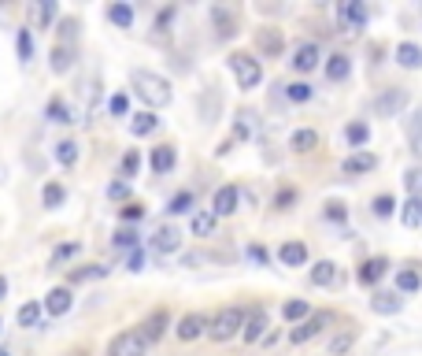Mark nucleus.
Returning <instances> with one entry per match:
<instances>
[{
    "label": "nucleus",
    "mask_w": 422,
    "mask_h": 356,
    "mask_svg": "<svg viewBox=\"0 0 422 356\" xmlns=\"http://www.w3.org/2000/svg\"><path fill=\"white\" fill-rule=\"evenodd\" d=\"M134 93L144 100V104H152V108H167L170 104V82L160 74H152V71H134Z\"/></svg>",
    "instance_id": "f257e3e1"
},
{
    "label": "nucleus",
    "mask_w": 422,
    "mask_h": 356,
    "mask_svg": "<svg viewBox=\"0 0 422 356\" xmlns=\"http://www.w3.org/2000/svg\"><path fill=\"white\" fill-rule=\"evenodd\" d=\"M241 323H245V312L241 308H222L215 319L207 323V334L215 341H230L233 334H241Z\"/></svg>",
    "instance_id": "f03ea898"
},
{
    "label": "nucleus",
    "mask_w": 422,
    "mask_h": 356,
    "mask_svg": "<svg viewBox=\"0 0 422 356\" xmlns=\"http://www.w3.org/2000/svg\"><path fill=\"white\" fill-rule=\"evenodd\" d=\"M230 67L237 74V86L241 89H256L263 82V67H259V60H252L248 52H233L230 56Z\"/></svg>",
    "instance_id": "7ed1b4c3"
},
{
    "label": "nucleus",
    "mask_w": 422,
    "mask_h": 356,
    "mask_svg": "<svg viewBox=\"0 0 422 356\" xmlns=\"http://www.w3.org/2000/svg\"><path fill=\"white\" fill-rule=\"evenodd\" d=\"M329 323H334V312H315V315H308V319L300 323V327H293V331H289V341H297V345H304L308 338L322 334Z\"/></svg>",
    "instance_id": "20e7f679"
},
{
    "label": "nucleus",
    "mask_w": 422,
    "mask_h": 356,
    "mask_svg": "<svg viewBox=\"0 0 422 356\" xmlns=\"http://www.w3.org/2000/svg\"><path fill=\"white\" fill-rule=\"evenodd\" d=\"M144 338L137 331H123L118 338H111V345H108V356H144Z\"/></svg>",
    "instance_id": "39448f33"
},
{
    "label": "nucleus",
    "mask_w": 422,
    "mask_h": 356,
    "mask_svg": "<svg viewBox=\"0 0 422 356\" xmlns=\"http://www.w3.org/2000/svg\"><path fill=\"white\" fill-rule=\"evenodd\" d=\"M263 327H267V312L256 308L252 315H245V323H241V338L248 341V345H256V341H263Z\"/></svg>",
    "instance_id": "423d86ee"
},
{
    "label": "nucleus",
    "mask_w": 422,
    "mask_h": 356,
    "mask_svg": "<svg viewBox=\"0 0 422 356\" xmlns=\"http://www.w3.org/2000/svg\"><path fill=\"white\" fill-rule=\"evenodd\" d=\"M404 104H407V93H404V89H389V93H381V97L374 100V112H378L381 119H389V115H397Z\"/></svg>",
    "instance_id": "0eeeda50"
},
{
    "label": "nucleus",
    "mask_w": 422,
    "mask_h": 356,
    "mask_svg": "<svg viewBox=\"0 0 422 356\" xmlns=\"http://www.w3.org/2000/svg\"><path fill=\"white\" fill-rule=\"evenodd\" d=\"M71 305H74L71 289H67V286H60V289H52V294L45 297V305H41V308H45L48 315H67V312H71Z\"/></svg>",
    "instance_id": "6e6552de"
},
{
    "label": "nucleus",
    "mask_w": 422,
    "mask_h": 356,
    "mask_svg": "<svg viewBox=\"0 0 422 356\" xmlns=\"http://www.w3.org/2000/svg\"><path fill=\"white\" fill-rule=\"evenodd\" d=\"M319 60H322L319 45H315V41H304V45L297 48V56H293V67H297V71H315V67H319Z\"/></svg>",
    "instance_id": "1a4fd4ad"
},
{
    "label": "nucleus",
    "mask_w": 422,
    "mask_h": 356,
    "mask_svg": "<svg viewBox=\"0 0 422 356\" xmlns=\"http://www.w3.org/2000/svg\"><path fill=\"white\" fill-rule=\"evenodd\" d=\"M237 212V186H222L211 201V216H233Z\"/></svg>",
    "instance_id": "9d476101"
},
{
    "label": "nucleus",
    "mask_w": 422,
    "mask_h": 356,
    "mask_svg": "<svg viewBox=\"0 0 422 356\" xmlns=\"http://www.w3.org/2000/svg\"><path fill=\"white\" fill-rule=\"evenodd\" d=\"M163 331H167V312H152L149 319L141 323V338H144V345H149V341H160L163 338Z\"/></svg>",
    "instance_id": "9b49d317"
},
{
    "label": "nucleus",
    "mask_w": 422,
    "mask_h": 356,
    "mask_svg": "<svg viewBox=\"0 0 422 356\" xmlns=\"http://www.w3.org/2000/svg\"><path fill=\"white\" fill-rule=\"evenodd\" d=\"M178 245H182V237H178V230H175V227H160V230L152 234V249H156V253H160V256L175 253Z\"/></svg>",
    "instance_id": "f8f14e48"
},
{
    "label": "nucleus",
    "mask_w": 422,
    "mask_h": 356,
    "mask_svg": "<svg viewBox=\"0 0 422 356\" xmlns=\"http://www.w3.org/2000/svg\"><path fill=\"white\" fill-rule=\"evenodd\" d=\"M130 130H134V138H149L160 130V119H156V112H134V119H130Z\"/></svg>",
    "instance_id": "ddd939ff"
},
{
    "label": "nucleus",
    "mask_w": 422,
    "mask_h": 356,
    "mask_svg": "<svg viewBox=\"0 0 422 356\" xmlns=\"http://www.w3.org/2000/svg\"><path fill=\"white\" fill-rule=\"evenodd\" d=\"M204 331H207V319H204V315H196V312H189L186 319L178 323V338H182V341H193V338H200Z\"/></svg>",
    "instance_id": "4468645a"
},
{
    "label": "nucleus",
    "mask_w": 422,
    "mask_h": 356,
    "mask_svg": "<svg viewBox=\"0 0 422 356\" xmlns=\"http://www.w3.org/2000/svg\"><path fill=\"white\" fill-rule=\"evenodd\" d=\"M211 19H215V26H219V37H233L237 34L233 8H211Z\"/></svg>",
    "instance_id": "2eb2a0df"
},
{
    "label": "nucleus",
    "mask_w": 422,
    "mask_h": 356,
    "mask_svg": "<svg viewBox=\"0 0 422 356\" xmlns=\"http://www.w3.org/2000/svg\"><path fill=\"white\" fill-rule=\"evenodd\" d=\"M278 260L285 263V268H300V263H308V249L300 245V242H285L282 253H278Z\"/></svg>",
    "instance_id": "dca6fc26"
},
{
    "label": "nucleus",
    "mask_w": 422,
    "mask_h": 356,
    "mask_svg": "<svg viewBox=\"0 0 422 356\" xmlns=\"http://www.w3.org/2000/svg\"><path fill=\"white\" fill-rule=\"evenodd\" d=\"M400 223H404V227H422V201H418V197H407V201L400 204Z\"/></svg>",
    "instance_id": "f3484780"
},
{
    "label": "nucleus",
    "mask_w": 422,
    "mask_h": 356,
    "mask_svg": "<svg viewBox=\"0 0 422 356\" xmlns=\"http://www.w3.org/2000/svg\"><path fill=\"white\" fill-rule=\"evenodd\" d=\"M311 282H315V286H334V282H337V263H334V260H319V263L311 268Z\"/></svg>",
    "instance_id": "a211bd4d"
},
{
    "label": "nucleus",
    "mask_w": 422,
    "mask_h": 356,
    "mask_svg": "<svg viewBox=\"0 0 422 356\" xmlns=\"http://www.w3.org/2000/svg\"><path fill=\"white\" fill-rule=\"evenodd\" d=\"M400 305H404L400 294H374V297H371V308H374L378 315H397Z\"/></svg>",
    "instance_id": "6ab92c4d"
},
{
    "label": "nucleus",
    "mask_w": 422,
    "mask_h": 356,
    "mask_svg": "<svg viewBox=\"0 0 422 356\" xmlns=\"http://www.w3.org/2000/svg\"><path fill=\"white\" fill-rule=\"evenodd\" d=\"M407 141H411V152L422 160V108H415L407 119Z\"/></svg>",
    "instance_id": "aec40b11"
},
{
    "label": "nucleus",
    "mask_w": 422,
    "mask_h": 356,
    "mask_svg": "<svg viewBox=\"0 0 422 356\" xmlns=\"http://www.w3.org/2000/svg\"><path fill=\"white\" fill-rule=\"evenodd\" d=\"M397 63H400V67H407V71L422 67V48L411 45V41H404V45L397 48Z\"/></svg>",
    "instance_id": "412c9836"
},
{
    "label": "nucleus",
    "mask_w": 422,
    "mask_h": 356,
    "mask_svg": "<svg viewBox=\"0 0 422 356\" xmlns=\"http://www.w3.org/2000/svg\"><path fill=\"white\" fill-rule=\"evenodd\" d=\"M348 71H352L348 56H341V52H337V56H329V63H326V78H329V82H345Z\"/></svg>",
    "instance_id": "4be33fe9"
},
{
    "label": "nucleus",
    "mask_w": 422,
    "mask_h": 356,
    "mask_svg": "<svg viewBox=\"0 0 422 356\" xmlns=\"http://www.w3.org/2000/svg\"><path fill=\"white\" fill-rule=\"evenodd\" d=\"M71 63H74V48L71 45H56V48H52V71H56V74H67Z\"/></svg>",
    "instance_id": "5701e85b"
},
{
    "label": "nucleus",
    "mask_w": 422,
    "mask_h": 356,
    "mask_svg": "<svg viewBox=\"0 0 422 356\" xmlns=\"http://www.w3.org/2000/svg\"><path fill=\"white\" fill-rule=\"evenodd\" d=\"M386 268H389V263L381 260V256H374V260H367L363 268H360V282H363V286H371V282H378L381 275H386Z\"/></svg>",
    "instance_id": "b1692460"
},
{
    "label": "nucleus",
    "mask_w": 422,
    "mask_h": 356,
    "mask_svg": "<svg viewBox=\"0 0 422 356\" xmlns=\"http://www.w3.org/2000/svg\"><path fill=\"white\" fill-rule=\"evenodd\" d=\"M374 167H378V160H374L371 152H355V156H348V160H345L348 175H363V171H374Z\"/></svg>",
    "instance_id": "393cba45"
},
{
    "label": "nucleus",
    "mask_w": 422,
    "mask_h": 356,
    "mask_svg": "<svg viewBox=\"0 0 422 356\" xmlns=\"http://www.w3.org/2000/svg\"><path fill=\"white\" fill-rule=\"evenodd\" d=\"M337 19H341V22H348V26H363V22H367V8H363V4H355V0H352V4H341Z\"/></svg>",
    "instance_id": "a878e982"
},
{
    "label": "nucleus",
    "mask_w": 422,
    "mask_h": 356,
    "mask_svg": "<svg viewBox=\"0 0 422 356\" xmlns=\"http://www.w3.org/2000/svg\"><path fill=\"white\" fill-rule=\"evenodd\" d=\"M282 45H285V37L278 30H259V48L267 52V56H278Z\"/></svg>",
    "instance_id": "bb28decb"
},
{
    "label": "nucleus",
    "mask_w": 422,
    "mask_h": 356,
    "mask_svg": "<svg viewBox=\"0 0 422 356\" xmlns=\"http://www.w3.org/2000/svg\"><path fill=\"white\" fill-rule=\"evenodd\" d=\"M418 286H422V275L411 271V268H400V275H397V289H400V294H415Z\"/></svg>",
    "instance_id": "cd10ccee"
},
{
    "label": "nucleus",
    "mask_w": 422,
    "mask_h": 356,
    "mask_svg": "<svg viewBox=\"0 0 422 356\" xmlns=\"http://www.w3.org/2000/svg\"><path fill=\"white\" fill-rule=\"evenodd\" d=\"M170 167H175V149H167V145L163 149H152V171L156 175H163V171H170Z\"/></svg>",
    "instance_id": "c85d7f7f"
},
{
    "label": "nucleus",
    "mask_w": 422,
    "mask_h": 356,
    "mask_svg": "<svg viewBox=\"0 0 422 356\" xmlns=\"http://www.w3.org/2000/svg\"><path fill=\"white\" fill-rule=\"evenodd\" d=\"M63 197H67V190H63L60 182H45V190H41L45 208H60V204H63Z\"/></svg>",
    "instance_id": "c756f323"
},
{
    "label": "nucleus",
    "mask_w": 422,
    "mask_h": 356,
    "mask_svg": "<svg viewBox=\"0 0 422 356\" xmlns=\"http://www.w3.org/2000/svg\"><path fill=\"white\" fill-rule=\"evenodd\" d=\"M15 319H19V327H37V323H41V305H37V301H30V305H22Z\"/></svg>",
    "instance_id": "7c9ffc66"
},
{
    "label": "nucleus",
    "mask_w": 422,
    "mask_h": 356,
    "mask_svg": "<svg viewBox=\"0 0 422 356\" xmlns=\"http://www.w3.org/2000/svg\"><path fill=\"white\" fill-rule=\"evenodd\" d=\"M315 145H319V134H315V130H297V134H293V149L297 152H311Z\"/></svg>",
    "instance_id": "2f4dec72"
},
{
    "label": "nucleus",
    "mask_w": 422,
    "mask_h": 356,
    "mask_svg": "<svg viewBox=\"0 0 422 356\" xmlns=\"http://www.w3.org/2000/svg\"><path fill=\"white\" fill-rule=\"evenodd\" d=\"M56 160H60L63 167H74V164H78V145H74V141H60V145H56Z\"/></svg>",
    "instance_id": "473e14b6"
},
{
    "label": "nucleus",
    "mask_w": 422,
    "mask_h": 356,
    "mask_svg": "<svg viewBox=\"0 0 422 356\" xmlns=\"http://www.w3.org/2000/svg\"><path fill=\"white\" fill-rule=\"evenodd\" d=\"M108 19H111L115 26H134V8H130V4H111Z\"/></svg>",
    "instance_id": "72a5a7b5"
},
{
    "label": "nucleus",
    "mask_w": 422,
    "mask_h": 356,
    "mask_svg": "<svg viewBox=\"0 0 422 356\" xmlns=\"http://www.w3.org/2000/svg\"><path fill=\"white\" fill-rule=\"evenodd\" d=\"M211 230H215V216H211V212H196L193 216V234L196 237H207Z\"/></svg>",
    "instance_id": "f704fd0d"
},
{
    "label": "nucleus",
    "mask_w": 422,
    "mask_h": 356,
    "mask_svg": "<svg viewBox=\"0 0 422 356\" xmlns=\"http://www.w3.org/2000/svg\"><path fill=\"white\" fill-rule=\"evenodd\" d=\"M118 171H123V178H134L137 171H141V152L130 149V152L123 156V164H118Z\"/></svg>",
    "instance_id": "c9c22d12"
},
{
    "label": "nucleus",
    "mask_w": 422,
    "mask_h": 356,
    "mask_svg": "<svg viewBox=\"0 0 422 356\" xmlns=\"http://www.w3.org/2000/svg\"><path fill=\"white\" fill-rule=\"evenodd\" d=\"M48 119H52V123H74L71 112H67V104H63L60 97H52V100H48Z\"/></svg>",
    "instance_id": "e433bc0d"
},
{
    "label": "nucleus",
    "mask_w": 422,
    "mask_h": 356,
    "mask_svg": "<svg viewBox=\"0 0 422 356\" xmlns=\"http://www.w3.org/2000/svg\"><path fill=\"white\" fill-rule=\"evenodd\" d=\"M285 97L293 104H308L311 100V86L308 82H293V86H285Z\"/></svg>",
    "instance_id": "4c0bfd02"
},
{
    "label": "nucleus",
    "mask_w": 422,
    "mask_h": 356,
    "mask_svg": "<svg viewBox=\"0 0 422 356\" xmlns=\"http://www.w3.org/2000/svg\"><path fill=\"white\" fill-rule=\"evenodd\" d=\"M308 312H311V305H308V301H289V305L282 308V315H285V319H308Z\"/></svg>",
    "instance_id": "58836bf2"
},
{
    "label": "nucleus",
    "mask_w": 422,
    "mask_h": 356,
    "mask_svg": "<svg viewBox=\"0 0 422 356\" xmlns=\"http://www.w3.org/2000/svg\"><path fill=\"white\" fill-rule=\"evenodd\" d=\"M104 275H108V268H100V263H93V268L71 271V282H89V279H104Z\"/></svg>",
    "instance_id": "ea45409f"
},
{
    "label": "nucleus",
    "mask_w": 422,
    "mask_h": 356,
    "mask_svg": "<svg viewBox=\"0 0 422 356\" xmlns=\"http://www.w3.org/2000/svg\"><path fill=\"white\" fill-rule=\"evenodd\" d=\"M352 341H355L352 331H348V334H337L334 341H329V356H345V352L352 349Z\"/></svg>",
    "instance_id": "a19ab883"
},
{
    "label": "nucleus",
    "mask_w": 422,
    "mask_h": 356,
    "mask_svg": "<svg viewBox=\"0 0 422 356\" xmlns=\"http://www.w3.org/2000/svg\"><path fill=\"white\" fill-rule=\"evenodd\" d=\"M19 60L22 63L34 60V37H30V30H19Z\"/></svg>",
    "instance_id": "79ce46f5"
},
{
    "label": "nucleus",
    "mask_w": 422,
    "mask_h": 356,
    "mask_svg": "<svg viewBox=\"0 0 422 356\" xmlns=\"http://www.w3.org/2000/svg\"><path fill=\"white\" fill-rule=\"evenodd\" d=\"M407 193H411V197H418V201H422V167H411V171H407Z\"/></svg>",
    "instance_id": "37998d69"
},
{
    "label": "nucleus",
    "mask_w": 422,
    "mask_h": 356,
    "mask_svg": "<svg viewBox=\"0 0 422 356\" xmlns=\"http://www.w3.org/2000/svg\"><path fill=\"white\" fill-rule=\"evenodd\" d=\"M34 19L41 22V26H48L52 19H56V4H52V0H45V4H37V8H34Z\"/></svg>",
    "instance_id": "c03bdc74"
},
{
    "label": "nucleus",
    "mask_w": 422,
    "mask_h": 356,
    "mask_svg": "<svg viewBox=\"0 0 422 356\" xmlns=\"http://www.w3.org/2000/svg\"><path fill=\"white\" fill-rule=\"evenodd\" d=\"M74 34H78V22H74V19H63V22H60V45H71Z\"/></svg>",
    "instance_id": "a18cd8bd"
},
{
    "label": "nucleus",
    "mask_w": 422,
    "mask_h": 356,
    "mask_svg": "<svg viewBox=\"0 0 422 356\" xmlns=\"http://www.w3.org/2000/svg\"><path fill=\"white\" fill-rule=\"evenodd\" d=\"M115 245H118V249H130V245L137 249V230H130V227L118 230V234H115Z\"/></svg>",
    "instance_id": "49530a36"
},
{
    "label": "nucleus",
    "mask_w": 422,
    "mask_h": 356,
    "mask_svg": "<svg viewBox=\"0 0 422 356\" xmlns=\"http://www.w3.org/2000/svg\"><path fill=\"white\" fill-rule=\"evenodd\" d=\"M367 134H371V130H367V123H352V126H348V141H352V145H363Z\"/></svg>",
    "instance_id": "de8ad7c7"
},
{
    "label": "nucleus",
    "mask_w": 422,
    "mask_h": 356,
    "mask_svg": "<svg viewBox=\"0 0 422 356\" xmlns=\"http://www.w3.org/2000/svg\"><path fill=\"white\" fill-rule=\"evenodd\" d=\"M118 216H123L126 223H137L141 216H144V204H137V201H130L126 208H123V212H118Z\"/></svg>",
    "instance_id": "09e8293b"
},
{
    "label": "nucleus",
    "mask_w": 422,
    "mask_h": 356,
    "mask_svg": "<svg viewBox=\"0 0 422 356\" xmlns=\"http://www.w3.org/2000/svg\"><path fill=\"white\" fill-rule=\"evenodd\" d=\"M189 208H193V193H178L170 201V212H189Z\"/></svg>",
    "instance_id": "8fccbe9b"
},
{
    "label": "nucleus",
    "mask_w": 422,
    "mask_h": 356,
    "mask_svg": "<svg viewBox=\"0 0 422 356\" xmlns=\"http://www.w3.org/2000/svg\"><path fill=\"white\" fill-rule=\"evenodd\" d=\"M74 253H78V245H74V242H71V245H60L56 253H52V263H63V260H71Z\"/></svg>",
    "instance_id": "3c124183"
},
{
    "label": "nucleus",
    "mask_w": 422,
    "mask_h": 356,
    "mask_svg": "<svg viewBox=\"0 0 422 356\" xmlns=\"http://www.w3.org/2000/svg\"><path fill=\"white\" fill-rule=\"evenodd\" d=\"M374 216H381V219L393 216V197H378V201H374Z\"/></svg>",
    "instance_id": "603ef678"
},
{
    "label": "nucleus",
    "mask_w": 422,
    "mask_h": 356,
    "mask_svg": "<svg viewBox=\"0 0 422 356\" xmlns=\"http://www.w3.org/2000/svg\"><path fill=\"white\" fill-rule=\"evenodd\" d=\"M108 108H111V115H126V108H130V104H126V97H123V93H115Z\"/></svg>",
    "instance_id": "864d4df0"
},
{
    "label": "nucleus",
    "mask_w": 422,
    "mask_h": 356,
    "mask_svg": "<svg viewBox=\"0 0 422 356\" xmlns=\"http://www.w3.org/2000/svg\"><path fill=\"white\" fill-rule=\"evenodd\" d=\"M141 263H144L141 249H134V253H130V260H126V268H130V271H141Z\"/></svg>",
    "instance_id": "5fc2aeb1"
},
{
    "label": "nucleus",
    "mask_w": 422,
    "mask_h": 356,
    "mask_svg": "<svg viewBox=\"0 0 422 356\" xmlns=\"http://www.w3.org/2000/svg\"><path fill=\"white\" fill-rule=\"evenodd\" d=\"M326 216H329V219H341V223H345V208H341V204H326Z\"/></svg>",
    "instance_id": "6e6d98bb"
},
{
    "label": "nucleus",
    "mask_w": 422,
    "mask_h": 356,
    "mask_svg": "<svg viewBox=\"0 0 422 356\" xmlns=\"http://www.w3.org/2000/svg\"><path fill=\"white\" fill-rule=\"evenodd\" d=\"M207 256L204 253H186V260H182V263H186V268H196V263H204Z\"/></svg>",
    "instance_id": "4d7b16f0"
},
{
    "label": "nucleus",
    "mask_w": 422,
    "mask_h": 356,
    "mask_svg": "<svg viewBox=\"0 0 422 356\" xmlns=\"http://www.w3.org/2000/svg\"><path fill=\"white\" fill-rule=\"evenodd\" d=\"M248 256H252L256 263H263V260H267V253H263V249H259V245H252V249H248Z\"/></svg>",
    "instance_id": "13d9d810"
},
{
    "label": "nucleus",
    "mask_w": 422,
    "mask_h": 356,
    "mask_svg": "<svg viewBox=\"0 0 422 356\" xmlns=\"http://www.w3.org/2000/svg\"><path fill=\"white\" fill-rule=\"evenodd\" d=\"M108 197H126V182H115V186L108 190Z\"/></svg>",
    "instance_id": "bf43d9fd"
},
{
    "label": "nucleus",
    "mask_w": 422,
    "mask_h": 356,
    "mask_svg": "<svg viewBox=\"0 0 422 356\" xmlns=\"http://www.w3.org/2000/svg\"><path fill=\"white\" fill-rule=\"evenodd\" d=\"M4 294H8V279L0 275V301H4Z\"/></svg>",
    "instance_id": "052dcab7"
},
{
    "label": "nucleus",
    "mask_w": 422,
    "mask_h": 356,
    "mask_svg": "<svg viewBox=\"0 0 422 356\" xmlns=\"http://www.w3.org/2000/svg\"><path fill=\"white\" fill-rule=\"evenodd\" d=\"M0 356H11V352H8V349H0Z\"/></svg>",
    "instance_id": "680f3d73"
},
{
    "label": "nucleus",
    "mask_w": 422,
    "mask_h": 356,
    "mask_svg": "<svg viewBox=\"0 0 422 356\" xmlns=\"http://www.w3.org/2000/svg\"><path fill=\"white\" fill-rule=\"evenodd\" d=\"M71 356H86V352H71Z\"/></svg>",
    "instance_id": "e2e57ef3"
},
{
    "label": "nucleus",
    "mask_w": 422,
    "mask_h": 356,
    "mask_svg": "<svg viewBox=\"0 0 422 356\" xmlns=\"http://www.w3.org/2000/svg\"><path fill=\"white\" fill-rule=\"evenodd\" d=\"M0 327H4V323H0Z\"/></svg>",
    "instance_id": "0e129e2a"
}]
</instances>
